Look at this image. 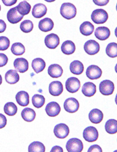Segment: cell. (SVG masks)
Returning a JSON list of instances; mask_svg holds the SVG:
<instances>
[{
	"mask_svg": "<svg viewBox=\"0 0 117 152\" xmlns=\"http://www.w3.org/2000/svg\"><path fill=\"white\" fill-rule=\"evenodd\" d=\"M20 29L24 33H30L33 29V23L30 20H24L21 23Z\"/></svg>",
	"mask_w": 117,
	"mask_h": 152,
	"instance_id": "d590c367",
	"label": "cell"
},
{
	"mask_svg": "<svg viewBox=\"0 0 117 152\" xmlns=\"http://www.w3.org/2000/svg\"><path fill=\"white\" fill-rule=\"evenodd\" d=\"M69 133H70L69 127L64 123L58 124L54 128V134L57 138H66L69 135Z\"/></svg>",
	"mask_w": 117,
	"mask_h": 152,
	"instance_id": "ba28073f",
	"label": "cell"
},
{
	"mask_svg": "<svg viewBox=\"0 0 117 152\" xmlns=\"http://www.w3.org/2000/svg\"><path fill=\"white\" fill-rule=\"evenodd\" d=\"M11 52L14 56H22L25 53V47L22 43L17 42L11 46Z\"/></svg>",
	"mask_w": 117,
	"mask_h": 152,
	"instance_id": "e575fe53",
	"label": "cell"
},
{
	"mask_svg": "<svg viewBox=\"0 0 117 152\" xmlns=\"http://www.w3.org/2000/svg\"><path fill=\"white\" fill-rule=\"evenodd\" d=\"M45 98L39 94H35L32 96V102L33 106L39 109L42 107L45 104Z\"/></svg>",
	"mask_w": 117,
	"mask_h": 152,
	"instance_id": "d6a6232c",
	"label": "cell"
},
{
	"mask_svg": "<svg viewBox=\"0 0 117 152\" xmlns=\"http://www.w3.org/2000/svg\"><path fill=\"white\" fill-rule=\"evenodd\" d=\"M6 124H7V119H6V116L0 113V129L5 127Z\"/></svg>",
	"mask_w": 117,
	"mask_h": 152,
	"instance_id": "f35d334b",
	"label": "cell"
},
{
	"mask_svg": "<svg viewBox=\"0 0 117 152\" xmlns=\"http://www.w3.org/2000/svg\"><path fill=\"white\" fill-rule=\"evenodd\" d=\"M80 32L85 36H89L92 33H93L95 30L94 25L90 22H84L80 26Z\"/></svg>",
	"mask_w": 117,
	"mask_h": 152,
	"instance_id": "484cf974",
	"label": "cell"
},
{
	"mask_svg": "<svg viewBox=\"0 0 117 152\" xmlns=\"http://www.w3.org/2000/svg\"><path fill=\"white\" fill-rule=\"evenodd\" d=\"M70 72L74 75H81L84 71L83 63L79 60H74L70 65Z\"/></svg>",
	"mask_w": 117,
	"mask_h": 152,
	"instance_id": "cb8c5ba5",
	"label": "cell"
},
{
	"mask_svg": "<svg viewBox=\"0 0 117 152\" xmlns=\"http://www.w3.org/2000/svg\"><path fill=\"white\" fill-rule=\"evenodd\" d=\"M13 64L14 69L20 73H25L28 70V62L25 58H17L16 60L14 61Z\"/></svg>",
	"mask_w": 117,
	"mask_h": 152,
	"instance_id": "5bb4252c",
	"label": "cell"
},
{
	"mask_svg": "<svg viewBox=\"0 0 117 152\" xmlns=\"http://www.w3.org/2000/svg\"><path fill=\"white\" fill-rule=\"evenodd\" d=\"M66 149L68 152H81L83 149L82 141L78 138H70L66 143Z\"/></svg>",
	"mask_w": 117,
	"mask_h": 152,
	"instance_id": "3957f363",
	"label": "cell"
},
{
	"mask_svg": "<svg viewBox=\"0 0 117 152\" xmlns=\"http://www.w3.org/2000/svg\"><path fill=\"white\" fill-rule=\"evenodd\" d=\"M106 132L110 134H114L117 133V120L114 119L108 120L105 125Z\"/></svg>",
	"mask_w": 117,
	"mask_h": 152,
	"instance_id": "f546056e",
	"label": "cell"
},
{
	"mask_svg": "<svg viewBox=\"0 0 117 152\" xmlns=\"http://www.w3.org/2000/svg\"><path fill=\"white\" fill-rule=\"evenodd\" d=\"M46 148L43 143L35 141L31 143L28 147L29 152H44Z\"/></svg>",
	"mask_w": 117,
	"mask_h": 152,
	"instance_id": "1f68e13d",
	"label": "cell"
},
{
	"mask_svg": "<svg viewBox=\"0 0 117 152\" xmlns=\"http://www.w3.org/2000/svg\"><path fill=\"white\" fill-rule=\"evenodd\" d=\"M32 67L36 73L42 72L46 68V62L41 58H35L32 62Z\"/></svg>",
	"mask_w": 117,
	"mask_h": 152,
	"instance_id": "4316f807",
	"label": "cell"
},
{
	"mask_svg": "<svg viewBox=\"0 0 117 152\" xmlns=\"http://www.w3.org/2000/svg\"><path fill=\"white\" fill-rule=\"evenodd\" d=\"M115 71H116V73H117V64H116V66H115Z\"/></svg>",
	"mask_w": 117,
	"mask_h": 152,
	"instance_id": "681fc988",
	"label": "cell"
},
{
	"mask_svg": "<svg viewBox=\"0 0 117 152\" xmlns=\"http://www.w3.org/2000/svg\"><path fill=\"white\" fill-rule=\"evenodd\" d=\"M99 91L103 96H110L114 93V84L109 80H103L99 84Z\"/></svg>",
	"mask_w": 117,
	"mask_h": 152,
	"instance_id": "5b68a950",
	"label": "cell"
},
{
	"mask_svg": "<svg viewBox=\"0 0 117 152\" xmlns=\"http://www.w3.org/2000/svg\"><path fill=\"white\" fill-rule=\"evenodd\" d=\"M16 8L19 13L22 15L23 16L29 14V12H30L31 10L30 4L26 1H21L20 3L18 4V6H16Z\"/></svg>",
	"mask_w": 117,
	"mask_h": 152,
	"instance_id": "83f0119b",
	"label": "cell"
},
{
	"mask_svg": "<svg viewBox=\"0 0 117 152\" xmlns=\"http://www.w3.org/2000/svg\"><path fill=\"white\" fill-rule=\"evenodd\" d=\"M102 71L98 66L90 65L86 70V76L90 80H97L101 77Z\"/></svg>",
	"mask_w": 117,
	"mask_h": 152,
	"instance_id": "8fae6325",
	"label": "cell"
},
{
	"mask_svg": "<svg viewBox=\"0 0 117 152\" xmlns=\"http://www.w3.org/2000/svg\"><path fill=\"white\" fill-rule=\"evenodd\" d=\"M0 11H1V5H0Z\"/></svg>",
	"mask_w": 117,
	"mask_h": 152,
	"instance_id": "f907efd6",
	"label": "cell"
},
{
	"mask_svg": "<svg viewBox=\"0 0 117 152\" xmlns=\"http://www.w3.org/2000/svg\"><path fill=\"white\" fill-rule=\"evenodd\" d=\"M60 13L63 18L66 20H71L76 16L77 8L74 4L71 3H64L61 6Z\"/></svg>",
	"mask_w": 117,
	"mask_h": 152,
	"instance_id": "6da1fadb",
	"label": "cell"
},
{
	"mask_svg": "<svg viewBox=\"0 0 117 152\" xmlns=\"http://www.w3.org/2000/svg\"><path fill=\"white\" fill-rule=\"evenodd\" d=\"M47 12V7L43 4H37L32 8V14L35 18L44 17Z\"/></svg>",
	"mask_w": 117,
	"mask_h": 152,
	"instance_id": "2e32d148",
	"label": "cell"
},
{
	"mask_svg": "<svg viewBox=\"0 0 117 152\" xmlns=\"http://www.w3.org/2000/svg\"><path fill=\"white\" fill-rule=\"evenodd\" d=\"M84 50L87 54L90 56H94L99 52L100 45L95 40H88L84 44Z\"/></svg>",
	"mask_w": 117,
	"mask_h": 152,
	"instance_id": "52a82bcc",
	"label": "cell"
},
{
	"mask_svg": "<svg viewBox=\"0 0 117 152\" xmlns=\"http://www.w3.org/2000/svg\"><path fill=\"white\" fill-rule=\"evenodd\" d=\"M24 16L19 13L17 8H12L7 12V20L11 24H17L22 20Z\"/></svg>",
	"mask_w": 117,
	"mask_h": 152,
	"instance_id": "7c38bea8",
	"label": "cell"
},
{
	"mask_svg": "<svg viewBox=\"0 0 117 152\" xmlns=\"http://www.w3.org/2000/svg\"><path fill=\"white\" fill-rule=\"evenodd\" d=\"M115 35H116V37H117V27H116V29H115Z\"/></svg>",
	"mask_w": 117,
	"mask_h": 152,
	"instance_id": "7dc6e473",
	"label": "cell"
},
{
	"mask_svg": "<svg viewBox=\"0 0 117 152\" xmlns=\"http://www.w3.org/2000/svg\"><path fill=\"white\" fill-rule=\"evenodd\" d=\"M45 110L46 113L50 117H55L59 114L61 107L57 102H51L46 105Z\"/></svg>",
	"mask_w": 117,
	"mask_h": 152,
	"instance_id": "4fadbf2b",
	"label": "cell"
},
{
	"mask_svg": "<svg viewBox=\"0 0 117 152\" xmlns=\"http://www.w3.org/2000/svg\"><path fill=\"white\" fill-rule=\"evenodd\" d=\"M115 102H116V104H117V94H116V98H115Z\"/></svg>",
	"mask_w": 117,
	"mask_h": 152,
	"instance_id": "c3c4849f",
	"label": "cell"
},
{
	"mask_svg": "<svg viewBox=\"0 0 117 152\" xmlns=\"http://www.w3.org/2000/svg\"><path fill=\"white\" fill-rule=\"evenodd\" d=\"M106 54L110 58H114L117 57V44L115 42H112L108 44L105 50Z\"/></svg>",
	"mask_w": 117,
	"mask_h": 152,
	"instance_id": "836d02e7",
	"label": "cell"
},
{
	"mask_svg": "<svg viewBox=\"0 0 117 152\" xmlns=\"http://www.w3.org/2000/svg\"><path fill=\"white\" fill-rule=\"evenodd\" d=\"M54 27L53 21L48 18H44L39 22V28L42 32H49Z\"/></svg>",
	"mask_w": 117,
	"mask_h": 152,
	"instance_id": "44dd1931",
	"label": "cell"
},
{
	"mask_svg": "<svg viewBox=\"0 0 117 152\" xmlns=\"http://www.w3.org/2000/svg\"><path fill=\"white\" fill-rule=\"evenodd\" d=\"M83 136L85 140H86L87 142H93L97 140L99 138V132L97 129L94 126H88L83 131Z\"/></svg>",
	"mask_w": 117,
	"mask_h": 152,
	"instance_id": "277c9868",
	"label": "cell"
},
{
	"mask_svg": "<svg viewBox=\"0 0 117 152\" xmlns=\"http://www.w3.org/2000/svg\"><path fill=\"white\" fill-rule=\"evenodd\" d=\"M15 98L18 104L22 107L28 106L29 102H30L29 94L26 91H21L18 92L16 95Z\"/></svg>",
	"mask_w": 117,
	"mask_h": 152,
	"instance_id": "e0dca14e",
	"label": "cell"
},
{
	"mask_svg": "<svg viewBox=\"0 0 117 152\" xmlns=\"http://www.w3.org/2000/svg\"><path fill=\"white\" fill-rule=\"evenodd\" d=\"M45 44L50 49H55L60 43V39L57 34L51 33L45 38Z\"/></svg>",
	"mask_w": 117,
	"mask_h": 152,
	"instance_id": "30bf717a",
	"label": "cell"
},
{
	"mask_svg": "<svg viewBox=\"0 0 117 152\" xmlns=\"http://www.w3.org/2000/svg\"><path fill=\"white\" fill-rule=\"evenodd\" d=\"M116 11H117V4H116Z\"/></svg>",
	"mask_w": 117,
	"mask_h": 152,
	"instance_id": "816d5d0a",
	"label": "cell"
},
{
	"mask_svg": "<svg viewBox=\"0 0 117 152\" xmlns=\"http://www.w3.org/2000/svg\"><path fill=\"white\" fill-rule=\"evenodd\" d=\"M61 51L65 55H72L74 53L76 50V46L74 42L71 40H67L65 41L61 45Z\"/></svg>",
	"mask_w": 117,
	"mask_h": 152,
	"instance_id": "7402d4cb",
	"label": "cell"
},
{
	"mask_svg": "<svg viewBox=\"0 0 117 152\" xmlns=\"http://www.w3.org/2000/svg\"><path fill=\"white\" fill-rule=\"evenodd\" d=\"M5 80L7 83L14 84L17 83L20 80V75L15 70H9L5 75Z\"/></svg>",
	"mask_w": 117,
	"mask_h": 152,
	"instance_id": "d4e9b609",
	"label": "cell"
},
{
	"mask_svg": "<svg viewBox=\"0 0 117 152\" xmlns=\"http://www.w3.org/2000/svg\"><path fill=\"white\" fill-rule=\"evenodd\" d=\"M22 117L26 122H32L36 117V113L33 109L26 108L22 111Z\"/></svg>",
	"mask_w": 117,
	"mask_h": 152,
	"instance_id": "f1b7e54d",
	"label": "cell"
},
{
	"mask_svg": "<svg viewBox=\"0 0 117 152\" xmlns=\"http://www.w3.org/2000/svg\"><path fill=\"white\" fill-rule=\"evenodd\" d=\"M64 107L65 111H66L68 113H75L79 110V103L77 99L74 98H68L64 102Z\"/></svg>",
	"mask_w": 117,
	"mask_h": 152,
	"instance_id": "9c48e42d",
	"label": "cell"
},
{
	"mask_svg": "<svg viewBox=\"0 0 117 152\" xmlns=\"http://www.w3.org/2000/svg\"><path fill=\"white\" fill-rule=\"evenodd\" d=\"M95 151L102 152V149L101 148V147L99 146L98 145H92V146L88 149V150H87V152H95Z\"/></svg>",
	"mask_w": 117,
	"mask_h": 152,
	"instance_id": "60d3db41",
	"label": "cell"
},
{
	"mask_svg": "<svg viewBox=\"0 0 117 152\" xmlns=\"http://www.w3.org/2000/svg\"><path fill=\"white\" fill-rule=\"evenodd\" d=\"M55 151H61V152H63V149L61 147H59V146H55L53 147V149H51V152H55Z\"/></svg>",
	"mask_w": 117,
	"mask_h": 152,
	"instance_id": "ee69618b",
	"label": "cell"
},
{
	"mask_svg": "<svg viewBox=\"0 0 117 152\" xmlns=\"http://www.w3.org/2000/svg\"><path fill=\"white\" fill-rule=\"evenodd\" d=\"M8 61V57L4 53H0V67L4 66L7 64Z\"/></svg>",
	"mask_w": 117,
	"mask_h": 152,
	"instance_id": "74e56055",
	"label": "cell"
},
{
	"mask_svg": "<svg viewBox=\"0 0 117 152\" xmlns=\"http://www.w3.org/2000/svg\"><path fill=\"white\" fill-rule=\"evenodd\" d=\"M2 83V77H1V75H0V85H1Z\"/></svg>",
	"mask_w": 117,
	"mask_h": 152,
	"instance_id": "bcb514c9",
	"label": "cell"
},
{
	"mask_svg": "<svg viewBox=\"0 0 117 152\" xmlns=\"http://www.w3.org/2000/svg\"><path fill=\"white\" fill-rule=\"evenodd\" d=\"M10 46V40L8 37H0V50H7Z\"/></svg>",
	"mask_w": 117,
	"mask_h": 152,
	"instance_id": "8d00e7d4",
	"label": "cell"
},
{
	"mask_svg": "<svg viewBox=\"0 0 117 152\" xmlns=\"http://www.w3.org/2000/svg\"><path fill=\"white\" fill-rule=\"evenodd\" d=\"M4 5L6 6H11L14 5L17 0H1Z\"/></svg>",
	"mask_w": 117,
	"mask_h": 152,
	"instance_id": "b9f144b4",
	"label": "cell"
},
{
	"mask_svg": "<svg viewBox=\"0 0 117 152\" xmlns=\"http://www.w3.org/2000/svg\"><path fill=\"white\" fill-rule=\"evenodd\" d=\"M48 73L49 75L53 78L60 77L63 74V69L60 65L54 64H51L48 69Z\"/></svg>",
	"mask_w": 117,
	"mask_h": 152,
	"instance_id": "603a6c76",
	"label": "cell"
},
{
	"mask_svg": "<svg viewBox=\"0 0 117 152\" xmlns=\"http://www.w3.org/2000/svg\"><path fill=\"white\" fill-rule=\"evenodd\" d=\"M97 92V86L92 82H86L83 85L82 93L85 96L92 97Z\"/></svg>",
	"mask_w": 117,
	"mask_h": 152,
	"instance_id": "ffe728a7",
	"label": "cell"
},
{
	"mask_svg": "<svg viewBox=\"0 0 117 152\" xmlns=\"http://www.w3.org/2000/svg\"><path fill=\"white\" fill-rule=\"evenodd\" d=\"M64 91L63 84L59 81L52 82L49 85V92L52 96H58L62 94Z\"/></svg>",
	"mask_w": 117,
	"mask_h": 152,
	"instance_id": "9a60e30c",
	"label": "cell"
},
{
	"mask_svg": "<svg viewBox=\"0 0 117 152\" xmlns=\"http://www.w3.org/2000/svg\"><path fill=\"white\" fill-rule=\"evenodd\" d=\"M95 35L98 39L103 41V40H106L110 37V31L109 28L105 26L98 27L95 30Z\"/></svg>",
	"mask_w": 117,
	"mask_h": 152,
	"instance_id": "ac0fdd59",
	"label": "cell"
},
{
	"mask_svg": "<svg viewBox=\"0 0 117 152\" xmlns=\"http://www.w3.org/2000/svg\"><path fill=\"white\" fill-rule=\"evenodd\" d=\"M110 0H93V2L95 4V5L99 6H106L109 3Z\"/></svg>",
	"mask_w": 117,
	"mask_h": 152,
	"instance_id": "ab89813d",
	"label": "cell"
},
{
	"mask_svg": "<svg viewBox=\"0 0 117 152\" xmlns=\"http://www.w3.org/2000/svg\"><path fill=\"white\" fill-rule=\"evenodd\" d=\"M44 1H47V2H53V1H56V0H44Z\"/></svg>",
	"mask_w": 117,
	"mask_h": 152,
	"instance_id": "f6af8a7d",
	"label": "cell"
},
{
	"mask_svg": "<svg viewBox=\"0 0 117 152\" xmlns=\"http://www.w3.org/2000/svg\"><path fill=\"white\" fill-rule=\"evenodd\" d=\"M4 113L9 116H13L17 112V107L13 102H7L4 107Z\"/></svg>",
	"mask_w": 117,
	"mask_h": 152,
	"instance_id": "4dcf8cb0",
	"label": "cell"
},
{
	"mask_svg": "<svg viewBox=\"0 0 117 152\" xmlns=\"http://www.w3.org/2000/svg\"><path fill=\"white\" fill-rule=\"evenodd\" d=\"M81 87V82L78 78L74 77H69L66 80V88L70 94H74L77 92Z\"/></svg>",
	"mask_w": 117,
	"mask_h": 152,
	"instance_id": "8992f818",
	"label": "cell"
},
{
	"mask_svg": "<svg viewBox=\"0 0 117 152\" xmlns=\"http://www.w3.org/2000/svg\"><path fill=\"white\" fill-rule=\"evenodd\" d=\"M89 119L94 124H99L103 119V113L98 109H94L89 113Z\"/></svg>",
	"mask_w": 117,
	"mask_h": 152,
	"instance_id": "d6986e66",
	"label": "cell"
},
{
	"mask_svg": "<svg viewBox=\"0 0 117 152\" xmlns=\"http://www.w3.org/2000/svg\"><path fill=\"white\" fill-rule=\"evenodd\" d=\"M6 24L4 20H0V33H4L6 31Z\"/></svg>",
	"mask_w": 117,
	"mask_h": 152,
	"instance_id": "7bdbcfd3",
	"label": "cell"
},
{
	"mask_svg": "<svg viewBox=\"0 0 117 152\" xmlns=\"http://www.w3.org/2000/svg\"><path fill=\"white\" fill-rule=\"evenodd\" d=\"M91 19L95 24H104L108 20V14L103 9H96L92 13Z\"/></svg>",
	"mask_w": 117,
	"mask_h": 152,
	"instance_id": "7a4b0ae2",
	"label": "cell"
}]
</instances>
